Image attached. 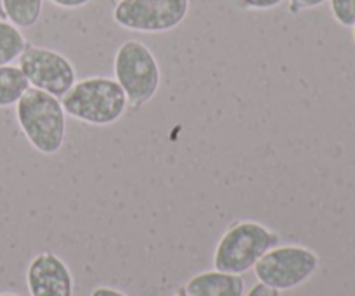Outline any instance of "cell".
Listing matches in <instances>:
<instances>
[{
	"mask_svg": "<svg viewBox=\"0 0 355 296\" xmlns=\"http://www.w3.org/2000/svg\"><path fill=\"white\" fill-rule=\"evenodd\" d=\"M16 120L40 155L54 156L61 151L66 139V113L59 97L30 87L16 103Z\"/></svg>",
	"mask_w": 355,
	"mask_h": 296,
	"instance_id": "obj_1",
	"label": "cell"
},
{
	"mask_svg": "<svg viewBox=\"0 0 355 296\" xmlns=\"http://www.w3.org/2000/svg\"><path fill=\"white\" fill-rule=\"evenodd\" d=\"M68 116L92 127H110L121 120L128 107L127 96L114 78L89 76L61 97Z\"/></svg>",
	"mask_w": 355,
	"mask_h": 296,
	"instance_id": "obj_2",
	"label": "cell"
},
{
	"mask_svg": "<svg viewBox=\"0 0 355 296\" xmlns=\"http://www.w3.org/2000/svg\"><path fill=\"white\" fill-rule=\"evenodd\" d=\"M279 234L260 222H236L224 232L215 248V270L243 276L252 270L270 248L279 245Z\"/></svg>",
	"mask_w": 355,
	"mask_h": 296,
	"instance_id": "obj_3",
	"label": "cell"
},
{
	"mask_svg": "<svg viewBox=\"0 0 355 296\" xmlns=\"http://www.w3.org/2000/svg\"><path fill=\"white\" fill-rule=\"evenodd\" d=\"M114 80L134 110L148 104L162 83V68L151 49L141 40H127L114 54Z\"/></svg>",
	"mask_w": 355,
	"mask_h": 296,
	"instance_id": "obj_4",
	"label": "cell"
},
{
	"mask_svg": "<svg viewBox=\"0 0 355 296\" xmlns=\"http://www.w3.org/2000/svg\"><path fill=\"white\" fill-rule=\"evenodd\" d=\"M319 269V256L298 245L274 246L255 263L259 283L281 291H290L307 283Z\"/></svg>",
	"mask_w": 355,
	"mask_h": 296,
	"instance_id": "obj_5",
	"label": "cell"
},
{
	"mask_svg": "<svg viewBox=\"0 0 355 296\" xmlns=\"http://www.w3.org/2000/svg\"><path fill=\"white\" fill-rule=\"evenodd\" d=\"M191 0H120L113 19L121 28L139 33H166L184 23Z\"/></svg>",
	"mask_w": 355,
	"mask_h": 296,
	"instance_id": "obj_6",
	"label": "cell"
},
{
	"mask_svg": "<svg viewBox=\"0 0 355 296\" xmlns=\"http://www.w3.org/2000/svg\"><path fill=\"white\" fill-rule=\"evenodd\" d=\"M19 69L26 76L30 87L55 97H62L76 82L73 62L61 52L37 45H26L17 58Z\"/></svg>",
	"mask_w": 355,
	"mask_h": 296,
	"instance_id": "obj_7",
	"label": "cell"
},
{
	"mask_svg": "<svg viewBox=\"0 0 355 296\" xmlns=\"http://www.w3.org/2000/svg\"><path fill=\"white\" fill-rule=\"evenodd\" d=\"M26 286L31 296H73L75 290L71 270L52 252H42L31 260Z\"/></svg>",
	"mask_w": 355,
	"mask_h": 296,
	"instance_id": "obj_8",
	"label": "cell"
},
{
	"mask_svg": "<svg viewBox=\"0 0 355 296\" xmlns=\"http://www.w3.org/2000/svg\"><path fill=\"white\" fill-rule=\"evenodd\" d=\"M184 290L189 296H245V279L239 274L208 270L191 277Z\"/></svg>",
	"mask_w": 355,
	"mask_h": 296,
	"instance_id": "obj_9",
	"label": "cell"
},
{
	"mask_svg": "<svg viewBox=\"0 0 355 296\" xmlns=\"http://www.w3.org/2000/svg\"><path fill=\"white\" fill-rule=\"evenodd\" d=\"M3 14L9 23L19 30H28L38 23L44 9V0H2Z\"/></svg>",
	"mask_w": 355,
	"mask_h": 296,
	"instance_id": "obj_10",
	"label": "cell"
},
{
	"mask_svg": "<svg viewBox=\"0 0 355 296\" xmlns=\"http://www.w3.org/2000/svg\"><path fill=\"white\" fill-rule=\"evenodd\" d=\"M28 89L30 83L19 66H0V107L16 106Z\"/></svg>",
	"mask_w": 355,
	"mask_h": 296,
	"instance_id": "obj_11",
	"label": "cell"
},
{
	"mask_svg": "<svg viewBox=\"0 0 355 296\" xmlns=\"http://www.w3.org/2000/svg\"><path fill=\"white\" fill-rule=\"evenodd\" d=\"M26 38L17 26L7 19H0V66L16 61L26 49Z\"/></svg>",
	"mask_w": 355,
	"mask_h": 296,
	"instance_id": "obj_12",
	"label": "cell"
},
{
	"mask_svg": "<svg viewBox=\"0 0 355 296\" xmlns=\"http://www.w3.org/2000/svg\"><path fill=\"white\" fill-rule=\"evenodd\" d=\"M331 14L336 23L345 28H352L355 24V0H329Z\"/></svg>",
	"mask_w": 355,
	"mask_h": 296,
	"instance_id": "obj_13",
	"label": "cell"
},
{
	"mask_svg": "<svg viewBox=\"0 0 355 296\" xmlns=\"http://www.w3.org/2000/svg\"><path fill=\"white\" fill-rule=\"evenodd\" d=\"M284 0H241L243 6L252 10H269L281 6Z\"/></svg>",
	"mask_w": 355,
	"mask_h": 296,
	"instance_id": "obj_14",
	"label": "cell"
},
{
	"mask_svg": "<svg viewBox=\"0 0 355 296\" xmlns=\"http://www.w3.org/2000/svg\"><path fill=\"white\" fill-rule=\"evenodd\" d=\"M324 2L326 0H290V9L291 12H300V10L315 9Z\"/></svg>",
	"mask_w": 355,
	"mask_h": 296,
	"instance_id": "obj_15",
	"label": "cell"
},
{
	"mask_svg": "<svg viewBox=\"0 0 355 296\" xmlns=\"http://www.w3.org/2000/svg\"><path fill=\"white\" fill-rule=\"evenodd\" d=\"M246 296H279V291L274 290V288L266 286V284L262 283H257Z\"/></svg>",
	"mask_w": 355,
	"mask_h": 296,
	"instance_id": "obj_16",
	"label": "cell"
},
{
	"mask_svg": "<svg viewBox=\"0 0 355 296\" xmlns=\"http://www.w3.org/2000/svg\"><path fill=\"white\" fill-rule=\"evenodd\" d=\"M51 2L54 6L61 7V9H80V7H85L92 0H51Z\"/></svg>",
	"mask_w": 355,
	"mask_h": 296,
	"instance_id": "obj_17",
	"label": "cell"
},
{
	"mask_svg": "<svg viewBox=\"0 0 355 296\" xmlns=\"http://www.w3.org/2000/svg\"><path fill=\"white\" fill-rule=\"evenodd\" d=\"M90 296H128V295H125L123 291H120V290H114V288L99 286V288H96L92 293H90Z\"/></svg>",
	"mask_w": 355,
	"mask_h": 296,
	"instance_id": "obj_18",
	"label": "cell"
},
{
	"mask_svg": "<svg viewBox=\"0 0 355 296\" xmlns=\"http://www.w3.org/2000/svg\"><path fill=\"white\" fill-rule=\"evenodd\" d=\"M0 19H6V14H3V6H2V0H0Z\"/></svg>",
	"mask_w": 355,
	"mask_h": 296,
	"instance_id": "obj_19",
	"label": "cell"
},
{
	"mask_svg": "<svg viewBox=\"0 0 355 296\" xmlns=\"http://www.w3.org/2000/svg\"><path fill=\"white\" fill-rule=\"evenodd\" d=\"M175 296H189V295H187V293H186V290H180V291H179V293H177Z\"/></svg>",
	"mask_w": 355,
	"mask_h": 296,
	"instance_id": "obj_20",
	"label": "cell"
},
{
	"mask_svg": "<svg viewBox=\"0 0 355 296\" xmlns=\"http://www.w3.org/2000/svg\"><path fill=\"white\" fill-rule=\"evenodd\" d=\"M0 296H19V295H14V293H0Z\"/></svg>",
	"mask_w": 355,
	"mask_h": 296,
	"instance_id": "obj_21",
	"label": "cell"
},
{
	"mask_svg": "<svg viewBox=\"0 0 355 296\" xmlns=\"http://www.w3.org/2000/svg\"><path fill=\"white\" fill-rule=\"evenodd\" d=\"M352 37H354V44H355V24L352 26Z\"/></svg>",
	"mask_w": 355,
	"mask_h": 296,
	"instance_id": "obj_22",
	"label": "cell"
}]
</instances>
